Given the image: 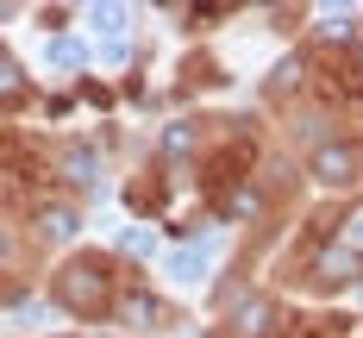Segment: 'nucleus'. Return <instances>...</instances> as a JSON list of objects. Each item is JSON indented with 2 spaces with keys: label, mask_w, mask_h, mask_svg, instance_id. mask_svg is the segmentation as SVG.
I'll return each mask as SVG.
<instances>
[{
  "label": "nucleus",
  "mask_w": 363,
  "mask_h": 338,
  "mask_svg": "<svg viewBox=\"0 0 363 338\" xmlns=\"http://www.w3.org/2000/svg\"><path fill=\"white\" fill-rule=\"evenodd\" d=\"M313 169H320V182H345V176H351V150L326 145L320 157H313Z\"/></svg>",
  "instance_id": "obj_2"
},
{
  "label": "nucleus",
  "mask_w": 363,
  "mask_h": 338,
  "mask_svg": "<svg viewBox=\"0 0 363 338\" xmlns=\"http://www.w3.org/2000/svg\"><path fill=\"white\" fill-rule=\"evenodd\" d=\"M69 176H75L82 188H88V182H101V157H88V150H75V157H69Z\"/></svg>",
  "instance_id": "obj_3"
},
{
  "label": "nucleus",
  "mask_w": 363,
  "mask_h": 338,
  "mask_svg": "<svg viewBox=\"0 0 363 338\" xmlns=\"http://www.w3.org/2000/svg\"><path fill=\"white\" fill-rule=\"evenodd\" d=\"M357 269H363V263L351 257V244H345V257H326V263H320V276H326V282H338V276H357Z\"/></svg>",
  "instance_id": "obj_4"
},
{
  "label": "nucleus",
  "mask_w": 363,
  "mask_h": 338,
  "mask_svg": "<svg viewBox=\"0 0 363 338\" xmlns=\"http://www.w3.org/2000/svg\"><path fill=\"white\" fill-rule=\"evenodd\" d=\"M94 26H101V32H119V26H125V13H119V6H101V13H94Z\"/></svg>",
  "instance_id": "obj_5"
},
{
  "label": "nucleus",
  "mask_w": 363,
  "mask_h": 338,
  "mask_svg": "<svg viewBox=\"0 0 363 338\" xmlns=\"http://www.w3.org/2000/svg\"><path fill=\"white\" fill-rule=\"evenodd\" d=\"M57 300L75 307V313H94V307H107V269L88 257H75L63 276H57Z\"/></svg>",
  "instance_id": "obj_1"
}]
</instances>
